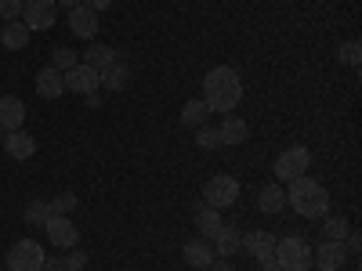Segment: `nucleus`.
<instances>
[{
    "label": "nucleus",
    "instance_id": "nucleus-37",
    "mask_svg": "<svg viewBox=\"0 0 362 271\" xmlns=\"http://www.w3.org/2000/svg\"><path fill=\"white\" fill-rule=\"evenodd\" d=\"M83 4H87L90 11H105V8L112 4V0H83Z\"/></svg>",
    "mask_w": 362,
    "mask_h": 271
},
{
    "label": "nucleus",
    "instance_id": "nucleus-35",
    "mask_svg": "<svg viewBox=\"0 0 362 271\" xmlns=\"http://www.w3.org/2000/svg\"><path fill=\"white\" fill-rule=\"evenodd\" d=\"M83 102H87V109H98L102 105V95H98V90H90V95H83Z\"/></svg>",
    "mask_w": 362,
    "mask_h": 271
},
{
    "label": "nucleus",
    "instance_id": "nucleus-34",
    "mask_svg": "<svg viewBox=\"0 0 362 271\" xmlns=\"http://www.w3.org/2000/svg\"><path fill=\"white\" fill-rule=\"evenodd\" d=\"M257 264H261V271H283L276 257H264V260H257Z\"/></svg>",
    "mask_w": 362,
    "mask_h": 271
},
{
    "label": "nucleus",
    "instance_id": "nucleus-5",
    "mask_svg": "<svg viewBox=\"0 0 362 271\" xmlns=\"http://www.w3.org/2000/svg\"><path fill=\"white\" fill-rule=\"evenodd\" d=\"M44 246L37 239H18V243L8 250V267L11 271H40L44 267Z\"/></svg>",
    "mask_w": 362,
    "mask_h": 271
},
{
    "label": "nucleus",
    "instance_id": "nucleus-14",
    "mask_svg": "<svg viewBox=\"0 0 362 271\" xmlns=\"http://www.w3.org/2000/svg\"><path fill=\"white\" fill-rule=\"evenodd\" d=\"M37 95H40V98H47V102H54V98H62V95H66L62 73H58L54 66H44V69L37 73Z\"/></svg>",
    "mask_w": 362,
    "mask_h": 271
},
{
    "label": "nucleus",
    "instance_id": "nucleus-3",
    "mask_svg": "<svg viewBox=\"0 0 362 271\" xmlns=\"http://www.w3.org/2000/svg\"><path fill=\"white\" fill-rule=\"evenodd\" d=\"M272 257L279 260L283 271H308L312 267V246L305 243V239H297V235L276 239V253Z\"/></svg>",
    "mask_w": 362,
    "mask_h": 271
},
{
    "label": "nucleus",
    "instance_id": "nucleus-8",
    "mask_svg": "<svg viewBox=\"0 0 362 271\" xmlns=\"http://www.w3.org/2000/svg\"><path fill=\"white\" fill-rule=\"evenodd\" d=\"M62 83H66L69 95H90V90H98V87H102V76H98V69H90V66L76 62L73 69L62 73Z\"/></svg>",
    "mask_w": 362,
    "mask_h": 271
},
{
    "label": "nucleus",
    "instance_id": "nucleus-12",
    "mask_svg": "<svg viewBox=\"0 0 362 271\" xmlns=\"http://www.w3.org/2000/svg\"><path fill=\"white\" fill-rule=\"evenodd\" d=\"M25 124V105L15 95H0V131H18Z\"/></svg>",
    "mask_w": 362,
    "mask_h": 271
},
{
    "label": "nucleus",
    "instance_id": "nucleus-2",
    "mask_svg": "<svg viewBox=\"0 0 362 271\" xmlns=\"http://www.w3.org/2000/svg\"><path fill=\"white\" fill-rule=\"evenodd\" d=\"M286 203L297 210L300 217H308V221H315V217H326V210H329V195H326V188L319 185L315 177H308V174L290 181Z\"/></svg>",
    "mask_w": 362,
    "mask_h": 271
},
{
    "label": "nucleus",
    "instance_id": "nucleus-25",
    "mask_svg": "<svg viewBox=\"0 0 362 271\" xmlns=\"http://www.w3.org/2000/svg\"><path fill=\"white\" fill-rule=\"evenodd\" d=\"M47 221H51V206H47L44 199L25 203V224H37V228H44Z\"/></svg>",
    "mask_w": 362,
    "mask_h": 271
},
{
    "label": "nucleus",
    "instance_id": "nucleus-20",
    "mask_svg": "<svg viewBox=\"0 0 362 271\" xmlns=\"http://www.w3.org/2000/svg\"><path fill=\"white\" fill-rule=\"evenodd\" d=\"M218 134H221V145H243L247 138H250V127H247V119H239V116H225V124L218 127Z\"/></svg>",
    "mask_w": 362,
    "mask_h": 271
},
{
    "label": "nucleus",
    "instance_id": "nucleus-6",
    "mask_svg": "<svg viewBox=\"0 0 362 271\" xmlns=\"http://www.w3.org/2000/svg\"><path fill=\"white\" fill-rule=\"evenodd\" d=\"M308 167H312V152H308V148L305 145H290L286 152L276 159V167H272V170L279 174V181H293V177H305Z\"/></svg>",
    "mask_w": 362,
    "mask_h": 271
},
{
    "label": "nucleus",
    "instance_id": "nucleus-15",
    "mask_svg": "<svg viewBox=\"0 0 362 271\" xmlns=\"http://www.w3.org/2000/svg\"><path fill=\"white\" fill-rule=\"evenodd\" d=\"M4 148H8L11 159H29V156L37 152V138L25 134V131L18 127V131H8V134H4Z\"/></svg>",
    "mask_w": 362,
    "mask_h": 271
},
{
    "label": "nucleus",
    "instance_id": "nucleus-18",
    "mask_svg": "<svg viewBox=\"0 0 362 271\" xmlns=\"http://www.w3.org/2000/svg\"><path fill=\"white\" fill-rule=\"evenodd\" d=\"M239 243H243V235H239V228H235V224H221V228H218V235L210 239V246H214V253H221V257L239 253Z\"/></svg>",
    "mask_w": 362,
    "mask_h": 271
},
{
    "label": "nucleus",
    "instance_id": "nucleus-11",
    "mask_svg": "<svg viewBox=\"0 0 362 271\" xmlns=\"http://www.w3.org/2000/svg\"><path fill=\"white\" fill-rule=\"evenodd\" d=\"M344 257H348L344 243H334V239H326L319 250H312V264H315L319 271H337V267L344 264Z\"/></svg>",
    "mask_w": 362,
    "mask_h": 271
},
{
    "label": "nucleus",
    "instance_id": "nucleus-39",
    "mask_svg": "<svg viewBox=\"0 0 362 271\" xmlns=\"http://www.w3.org/2000/svg\"><path fill=\"white\" fill-rule=\"evenodd\" d=\"M0 145H4V131H0Z\"/></svg>",
    "mask_w": 362,
    "mask_h": 271
},
{
    "label": "nucleus",
    "instance_id": "nucleus-22",
    "mask_svg": "<svg viewBox=\"0 0 362 271\" xmlns=\"http://www.w3.org/2000/svg\"><path fill=\"white\" fill-rule=\"evenodd\" d=\"M221 224H225V221H221V210H214V206H199V210H196V228H199V239H214Z\"/></svg>",
    "mask_w": 362,
    "mask_h": 271
},
{
    "label": "nucleus",
    "instance_id": "nucleus-32",
    "mask_svg": "<svg viewBox=\"0 0 362 271\" xmlns=\"http://www.w3.org/2000/svg\"><path fill=\"white\" fill-rule=\"evenodd\" d=\"M40 271H76V267H69L66 264V257H54V260H44V267Z\"/></svg>",
    "mask_w": 362,
    "mask_h": 271
},
{
    "label": "nucleus",
    "instance_id": "nucleus-23",
    "mask_svg": "<svg viewBox=\"0 0 362 271\" xmlns=\"http://www.w3.org/2000/svg\"><path fill=\"white\" fill-rule=\"evenodd\" d=\"M112 58H116V51L109 47V44H95V40H90V47L83 51V66H90V69H105L109 62H112Z\"/></svg>",
    "mask_w": 362,
    "mask_h": 271
},
{
    "label": "nucleus",
    "instance_id": "nucleus-33",
    "mask_svg": "<svg viewBox=\"0 0 362 271\" xmlns=\"http://www.w3.org/2000/svg\"><path fill=\"white\" fill-rule=\"evenodd\" d=\"M66 264H69V267H76V271H83L87 257H83V253H69V257H66Z\"/></svg>",
    "mask_w": 362,
    "mask_h": 271
},
{
    "label": "nucleus",
    "instance_id": "nucleus-28",
    "mask_svg": "<svg viewBox=\"0 0 362 271\" xmlns=\"http://www.w3.org/2000/svg\"><path fill=\"white\" fill-rule=\"evenodd\" d=\"M322 231H326V239H334V243H344V239H348V231H351V224H348L344 217H326Z\"/></svg>",
    "mask_w": 362,
    "mask_h": 271
},
{
    "label": "nucleus",
    "instance_id": "nucleus-9",
    "mask_svg": "<svg viewBox=\"0 0 362 271\" xmlns=\"http://www.w3.org/2000/svg\"><path fill=\"white\" fill-rule=\"evenodd\" d=\"M44 231H47V239H51V246H58V250H73L76 239H80V231H76V224H73L69 217H51V221L44 224Z\"/></svg>",
    "mask_w": 362,
    "mask_h": 271
},
{
    "label": "nucleus",
    "instance_id": "nucleus-10",
    "mask_svg": "<svg viewBox=\"0 0 362 271\" xmlns=\"http://www.w3.org/2000/svg\"><path fill=\"white\" fill-rule=\"evenodd\" d=\"M69 29H73V37H80V40H95L98 37V11H90L87 4H76L69 11Z\"/></svg>",
    "mask_w": 362,
    "mask_h": 271
},
{
    "label": "nucleus",
    "instance_id": "nucleus-1",
    "mask_svg": "<svg viewBox=\"0 0 362 271\" xmlns=\"http://www.w3.org/2000/svg\"><path fill=\"white\" fill-rule=\"evenodd\" d=\"M203 102H206L210 112L228 116L239 102H243V80H239V73L228 69V66H214L203 76Z\"/></svg>",
    "mask_w": 362,
    "mask_h": 271
},
{
    "label": "nucleus",
    "instance_id": "nucleus-36",
    "mask_svg": "<svg viewBox=\"0 0 362 271\" xmlns=\"http://www.w3.org/2000/svg\"><path fill=\"white\" fill-rule=\"evenodd\" d=\"M210 271H235V267H232V260H225V257L218 260V257H214V264H210Z\"/></svg>",
    "mask_w": 362,
    "mask_h": 271
},
{
    "label": "nucleus",
    "instance_id": "nucleus-13",
    "mask_svg": "<svg viewBox=\"0 0 362 271\" xmlns=\"http://www.w3.org/2000/svg\"><path fill=\"white\" fill-rule=\"evenodd\" d=\"M239 250H247L254 260H264V257L276 253V235H272V231H250V235H243Z\"/></svg>",
    "mask_w": 362,
    "mask_h": 271
},
{
    "label": "nucleus",
    "instance_id": "nucleus-38",
    "mask_svg": "<svg viewBox=\"0 0 362 271\" xmlns=\"http://www.w3.org/2000/svg\"><path fill=\"white\" fill-rule=\"evenodd\" d=\"M58 4H62V8H69V11H73L76 4H83V0H58Z\"/></svg>",
    "mask_w": 362,
    "mask_h": 271
},
{
    "label": "nucleus",
    "instance_id": "nucleus-17",
    "mask_svg": "<svg viewBox=\"0 0 362 271\" xmlns=\"http://www.w3.org/2000/svg\"><path fill=\"white\" fill-rule=\"evenodd\" d=\"M98 76H102V87H105V90H127V87H131V69L119 62V58H112V62H109Z\"/></svg>",
    "mask_w": 362,
    "mask_h": 271
},
{
    "label": "nucleus",
    "instance_id": "nucleus-27",
    "mask_svg": "<svg viewBox=\"0 0 362 271\" xmlns=\"http://www.w3.org/2000/svg\"><path fill=\"white\" fill-rule=\"evenodd\" d=\"M196 145L203 148V152H214V148H221V134H218V127H196Z\"/></svg>",
    "mask_w": 362,
    "mask_h": 271
},
{
    "label": "nucleus",
    "instance_id": "nucleus-26",
    "mask_svg": "<svg viewBox=\"0 0 362 271\" xmlns=\"http://www.w3.org/2000/svg\"><path fill=\"white\" fill-rule=\"evenodd\" d=\"M47 206H51V217H69L73 210H76V195L73 192H58Z\"/></svg>",
    "mask_w": 362,
    "mask_h": 271
},
{
    "label": "nucleus",
    "instance_id": "nucleus-31",
    "mask_svg": "<svg viewBox=\"0 0 362 271\" xmlns=\"http://www.w3.org/2000/svg\"><path fill=\"white\" fill-rule=\"evenodd\" d=\"M22 8H25V0H0V18L15 22V18H22Z\"/></svg>",
    "mask_w": 362,
    "mask_h": 271
},
{
    "label": "nucleus",
    "instance_id": "nucleus-19",
    "mask_svg": "<svg viewBox=\"0 0 362 271\" xmlns=\"http://www.w3.org/2000/svg\"><path fill=\"white\" fill-rule=\"evenodd\" d=\"M29 37H33V33L25 29V22H22V18L4 22V33H0V47H8V51H25Z\"/></svg>",
    "mask_w": 362,
    "mask_h": 271
},
{
    "label": "nucleus",
    "instance_id": "nucleus-7",
    "mask_svg": "<svg viewBox=\"0 0 362 271\" xmlns=\"http://www.w3.org/2000/svg\"><path fill=\"white\" fill-rule=\"evenodd\" d=\"M54 15H58L54 0H25V8H22V22H25L29 33H44V29H51Z\"/></svg>",
    "mask_w": 362,
    "mask_h": 271
},
{
    "label": "nucleus",
    "instance_id": "nucleus-4",
    "mask_svg": "<svg viewBox=\"0 0 362 271\" xmlns=\"http://www.w3.org/2000/svg\"><path fill=\"white\" fill-rule=\"evenodd\" d=\"M239 199V181L228 177V174H214L203 185V206H214V210H225Z\"/></svg>",
    "mask_w": 362,
    "mask_h": 271
},
{
    "label": "nucleus",
    "instance_id": "nucleus-21",
    "mask_svg": "<svg viewBox=\"0 0 362 271\" xmlns=\"http://www.w3.org/2000/svg\"><path fill=\"white\" fill-rule=\"evenodd\" d=\"M283 206H286L283 185H264V188L257 192V210H261V214H279Z\"/></svg>",
    "mask_w": 362,
    "mask_h": 271
},
{
    "label": "nucleus",
    "instance_id": "nucleus-24",
    "mask_svg": "<svg viewBox=\"0 0 362 271\" xmlns=\"http://www.w3.org/2000/svg\"><path fill=\"white\" fill-rule=\"evenodd\" d=\"M206 116H210L206 102L192 98V102H185V109H181V124H185V127H203V124H206Z\"/></svg>",
    "mask_w": 362,
    "mask_h": 271
},
{
    "label": "nucleus",
    "instance_id": "nucleus-16",
    "mask_svg": "<svg viewBox=\"0 0 362 271\" xmlns=\"http://www.w3.org/2000/svg\"><path fill=\"white\" fill-rule=\"evenodd\" d=\"M181 257H185L189 267H210L218 253H214V246H210V239H192V243H185Z\"/></svg>",
    "mask_w": 362,
    "mask_h": 271
},
{
    "label": "nucleus",
    "instance_id": "nucleus-29",
    "mask_svg": "<svg viewBox=\"0 0 362 271\" xmlns=\"http://www.w3.org/2000/svg\"><path fill=\"white\" fill-rule=\"evenodd\" d=\"M76 62H80V58H76V51H73V47H54V54H51V66H54L58 73L73 69Z\"/></svg>",
    "mask_w": 362,
    "mask_h": 271
},
{
    "label": "nucleus",
    "instance_id": "nucleus-30",
    "mask_svg": "<svg viewBox=\"0 0 362 271\" xmlns=\"http://www.w3.org/2000/svg\"><path fill=\"white\" fill-rule=\"evenodd\" d=\"M337 62H344V66H358V62H362V47H358V40H344V44L337 47Z\"/></svg>",
    "mask_w": 362,
    "mask_h": 271
}]
</instances>
